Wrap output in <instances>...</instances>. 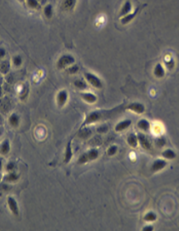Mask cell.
Wrapping results in <instances>:
<instances>
[{"instance_id": "1", "label": "cell", "mask_w": 179, "mask_h": 231, "mask_svg": "<svg viewBox=\"0 0 179 231\" xmlns=\"http://www.w3.org/2000/svg\"><path fill=\"white\" fill-rule=\"evenodd\" d=\"M74 62H75V59L71 55H63L57 61V68L59 69H64L67 67L73 64Z\"/></svg>"}, {"instance_id": "2", "label": "cell", "mask_w": 179, "mask_h": 231, "mask_svg": "<svg viewBox=\"0 0 179 231\" xmlns=\"http://www.w3.org/2000/svg\"><path fill=\"white\" fill-rule=\"evenodd\" d=\"M85 78L91 84V85L94 86L95 88L96 89H101L102 87V82L101 80L97 77L96 76L95 74L91 73H85Z\"/></svg>"}, {"instance_id": "3", "label": "cell", "mask_w": 179, "mask_h": 231, "mask_svg": "<svg viewBox=\"0 0 179 231\" xmlns=\"http://www.w3.org/2000/svg\"><path fill=\"white\" fill-rule=\"evenodd\" d=\"M7 204H8L9 209V211L11 212V213L13 215L18 216L19 215V207H18V204H17V201L16 200V199L12 196H9L7 198Z\"/></svg>"}, {"instance_id": "4", "label": "cell", "mask_w": 179, "mask_h": 231, "mask_svg": "<svg viewBox=\"0 0 179 231\" xmlns=\"http://www.w3.org/2000/svg\"><path fill=\"white\" fill-rule=\"evenodd\" d=\"M68 93L67 91L65 90H63V91H60L58 94H57V96H56V101H57V104L59 107H63L66 104V102L68 101Z\"/></svg>"}, {"instance_id": "5", "label": "cell", "mask_w": 179, "mask_h": 231, "mask_svg": "<svg viewBox=\"0 0 179 231\" xmlns=\"http://www.w3.org/2000/svg\"><path fill=\"white\" fill-rule=\"evenodd\" d=\"M132 2L129 1V0L125 1V3L123 4V5H122L121 9H120V11H119V16L123 17V16H126V15H128V14H130L131 11H132Z\"/></svg>"}, {"instance_id": "6", "label": "cell", "mask_w": 179, "mask_h": 231, "mask_svg": "<svg viewBox=\"0 0 179 231\" xmlns=\"http://www.w3.org/2000/svg\"><path fill=\"white\" fill-rule=\"evenodd\" d=\"M101 119V114L98 112H92L89 115L86 117V120L84 122V124H89L94 123L98 121Z\"/></svg>"}, {"instance_id": "7", "label": "cell", "mask_w": 179, "mask_h": 231, "mask_svg": "<svg viewBox=\"0 0 179 231\" xmlns=\"http://www.w3.org/2000/svg\"><path fill=\"white\" fill-rule=\"evenodd\" d=\"M10 152V142L9 139H4L0 143V154L3 155H7Z\"/></svg>"}, {"instance_id": "8", "label": "cell", "mask_w": 179, "mask_h": 231, "mask_svg": "<svg viewBox=\"0 0 179 231\" xmlns=\"http://www.w3.org/2000/svg\"><path fill=\"white\" fill-rule=\"evenodd\" d=\"M127 108L132 110L133 112H135V113H137V114H142L145 110L144 106L142 104H141V103H137V102L131 103L130 105H128Z\"/></svg>"}, {"instance_id": "9", "label": "cell", "mask_w": 179, "mask_h": 231, "mask_svg": "<svg viewBox=\"0 0 179 231\" xmlns=\"http://www.w3.org/2000/svg\"><path fill=\"white\" fill-rule=\"evenodd\" d=\"M75 4H76V0H63L62 8L63 10L69 11L74 8Z\"/></svg>"}, {"instance_id": "10", "label": "cell", "mask_w": 179, "mask_h": 231, "mask_svg": "<svg viewBox=\"0 0 179 231\" xmlns=\"http://www.w3.org/2000/svg\"><path fill=\"white\" fill-rule=\"evenodd\" d=\"M81 96H82V98H83L84 100L87 101V102H89V103H94V102H96V100H97L96 95H94L93 93L91 92L82 93V94H81Z\"/></svg>"}, {"instance_id": "11", "label": "cell", "mask_w": 179, "mask_h": 231, "mask_svg": "<svg viewBox=\"0 0 179 231\" xmlns=\"http://www.w3.org/2000/svg\"><path fill=\"white\" fill-rule=\"evenodd\" d=\"M132 124V121L130 119H125L123 120L119 123H118L115 126V131H122L125 130L126 128H128Z\"/></svg>"}, {"instance_id": "12", "label": "cell", "mask_w": 179, "mask_h": 231, "mask_svg": "<svg viewBox=\"0 0 179 231\" xmlns=\"http://www.w3.org/2000/svg\"><path fill=\"white\" fill-rule=\"evenodd\" d=\"M137 139L139 140L140 144L144 149H149V148H150V147H151L150 142L148 141V139L144 135H142V134L138 135Z\"/></svg>"}, {"instance_id": "13", "label": "cell", "mask_w": 179, "mask_h": 231, "mask_svg": "<svg viewBox=\"0 0 179 231\" xmlns=\"http://www.w3.org/2000/svg\"><path fill=\"white\" fill-rule=\"evenodd\" d=\"M9 124L12 127H17L20 124V117L17 114H12L9 117Z\"/></svg>"}, {"instance_id": "14", "label": "cell", "mask_w": 179, "mask_h": 231, "mask_svg": "<svg viewBox=\"0 0 179 231\" xmlns=\"http://www.w3.org/2000/svg\"><path fill=\"white\" fill-rule=\"evenodd\" d=\"M166 166V162L162 160H158L154 162L153 166H152V171H158L160 170H162Z\"/></svg>"}, {"instance_id": "15", "label": "cell", "mask_w": 179, "mask_h": 231, "mask_svg": "<svg viewBox=\"0 0 179 231\" xmlns=\"http://www.w3.org/2000/svg\"><path fill=\"white\" fill-rule=\"evenodd\" d=\"M154 73L157 78H162L165 75V69H164L163 66L160 63H158L155 68L154 70Z\"/></svg>"}, {"instance_id": "16", "label": "cell", "mask_w": 179, "mask_h": 231, "mask_svg": "<svg viewBox=\"0 0 179 231\" xmlns=\"http://www.w3.org/2000/svg\"><path fill=\"white\" fill-rule=\"evenodd\" d=\"M137 11H136V12H134V13H130V14H128V15H126V16H123L122 18H121V23L124 24H128L129 22H131L132 21L133 19H134V17L137 16Z\"/></svg>"}, {"instance_id": "17", "label": "cell", "mask_w": 179, "mask_h": 231, "mask_svg": "<svg viewBox=\"0 0 179 231\" xmlns=\"http://www.w3.org/2000/svg\"><path fill=\"white\" fill-rule=\"evenodd\" d=\"M73 156V152H72V148H71V143H68L67 148H66V152H65V159L64 161L65 163H68L70 161V160L72 159Z\"/></svg>"}, {"instance_id": "18", "label": "cell", "mask_w": 179, "mask_h": 231, "mask_svg": "<svg viewBox=\"0 0 179 231\" xmlns=\"http://www.w3.org/2000/svg\"><path fill=\"white\" fill-rule=\"evenodd\" d=\"M44 14H45V16L48 19H50L53 16V7L51 4H47L44 8Z\"/></svg>"}, {"instance_id": "19", "label": "cell", "mask_w": 179, "mask_h": 231, "mask_svg": "<svg viewBox=\"0 0 179 231\" xmlns=\"http://www.w3.org/2000/svg\"><path fill=\"white\" fill-rule=\"evenodd\" d=\"M137 141H138L137 137H136L134 134H131L127 138V142H128L129 145L133 147V148H136L137 146Z\"/></svg>"}, {"instance_id": "20", "label": "cell", "mask_w": 179, "mask_h": 231, "mask_svg": "<svg viewBox=\"0 0 179 231\" xmlns=\"http://www.w3.org/2000/svg\"><path fill=\"white\" fill-rule=\"evenodd\" d=\"M4 179H5V181H7V182H16V181H17V180L19 179V177H18V175L16 174L15 172L10 171V172H9L8 174L6 175V177H4Z\"/></svg>"}, {"instance_id": "21", "label": "cell", "mask_w": 179, "mask_h": 231, "mask_svg": "<svg viewBox=\"0 0 179 231\" xmlns=\"http://www.w3.org/2000/svg\"><path fill=\"white\" fill-rule=\"evenodd\" d=\"M73 85H74V86H75L76 88H78L79 90H85V89H86V87H87L86 83L84 80H82V79H76V80L73 82Z\"/></svg>"}, {"instance_id": "22", "label": "cell", "mask_w": 179, "mask_h": 231, "mask_svg": "<svg viewBox=\"0 0 179 231\" xmlns=\"http://www.w3.org/2000/svg\"><path fill=\"white\" fill-rule=\"evenodd\" d=\"M27 4L29 8L33 9H38L40 7V4L38 0H27Z\"/></svg>"}, {"instance_id": "23", "label": "cell", "mask_w": 179, "mask_h": 231, "mask_svg": "<svg viewBox=\"0 0 179 231\" xmlns=\"http://www.w3.org/2000/svg\"><path fill=\"white\" fill-rule=\"evenodd\" d=\"M138 127L140 129H142V130H143V131H148L150 128V124L148 123L147 120H145V119H142V120H140L138 122Z\"/></svg>"}, {"instance_id": "24", "label": "cell", "mask_w": 179, "mask_h": 231, "mask_svg": "<svg viewBox=\"0 0 179 231\" xmlns=\"http://www.w3.org/2000/svg\"><path fill=\"white\" fill-rule=\"evenodd\" d=\"M12 62H13V65L16 67V68H19L22 66V58L21 55H15L13 57V60H12Z\"/></svg>"}, {"instance_id": "25", "label": "cell", "mask_w": 179, "mask_h": 231, "mask_svg": "<svg viewBox=\"0 0 179 231\" xmlns=\"http://www.w3.org/2000/svg\"><path fill=\"white\" fill-rule=\"evenodd\" d=\"M88 157H89V160H96V159H97V157H98V151L96 150V149H91V150H90L88 153Z\"/></svg>"}, {"instance_id": "26", "label": "cell", "mask_w": 179, "mask_h": 231, "mask_svg": "<svg viewBox=\"0 0 179 231\" xmlns=\"http://www.w3.org/2000/svg\"><path fill=\"white\" fill-rule=\"evenodd\" d=\"M156 218H157V216L155 212H148L147 213L145 217H144V219L146 220V221H148V222H154V221H155Z\"/></svg>"}, {"instance_id": "27", "label": "cell", "mask_w": 179, "mask_h": 231, "mask_svg": "<svg viewBox=\"0 0 179 231\" xmlns=\"http://www.w3.org/2000/svg\"><path fill=\"white\" fill-rule=\"evenodd\" d=\"M162 154H163L164 157L166 158V159H173V158H175V156H176L175 153H174L172 150H171V149L165 150Z\"/></svg>"}, {"instance_id": "28", "label": "cell", "mask_w": 179, "mask_h": 231, "mask_svg": "<svg viewBox=\"0 0 179 231\" xmlns=\"http://www.w3.org/2000/svg\"><path fill=\"white\" fill-rule=\"evenodd\" d=\"M9 65L8 62H3L1 63V66H0V70L2 73H6L9 71Z\"/></svg>"}, {"instance_id": "29", "label": "cell", "mask_w": 179, "mask_h": 231, "mask_svg": "<svg viewBox=\"0 0 179 231\" xmlns=\"http://www.w3.org/2000/svg\"><path fill=\"white\" fill-rule=\"evenodd\" d=\"M90 160H89V157H88V154L86 153V154H83L78 159V163L79 164H85L86 162H88Z\"/></svg>"}, {"instance_id": "30", "label": "cell", "mask_w": 179, "mask_h": 231, "mask_svg": "<svg viewBox=\"0 0 179 231\" xmlns=\"http://www.w3.org/2000/svg\"><path fill=\"white\" fill-rule=\"evenodd\" d=\"M79 137H82V138H86V137H88L90 135H91V131L89 129H85L83 131H81L79 132Z\"/></svg>"}, {"instance_id": "31", "label": "cell", "mask_w": 179, "mask_h": 231, "mask_svg": "<svg viewBox=\"0 0 179 231\" xmlns=\"http://www.w3.org/2000/svg\"><path fill=\"white\" fill-rule=\"evenodd\" d=\"M117 151H118V147L115 146V145H113V146H111L108 149V154H109V156L114 155L117 153Z\"/></svg>"}, {"instance_id": "32", "label": "cell", "mask_w": 179, "mask_h": 231, "mask_svg": "<svg viewBox=\"0 0 179 231\" xmlns=\"http://www.w3.org/2000/svg\"><path fill=\"white\" fill-rule=\"evenodd\" d=\"M78 71V67L77 65H73V66H71L70 68H68V72L71 73V74H73V73H76Z\"/></svg>"}, {"instance_id": "33", "label": "cell", "mask_w": 179, "mask_h": 231, "mask_svg": "<svg viewBox=\"0 0 179 231\" xmlns=\"http://www.w3.org/2000/svg\"><path fill=\"white\" fill-rule=\"evenodd\" d=\"M15 166H16V165H15L14 162H9L8 164H7V166H6V170L8 171L9 172L13 171L14 169H15Z\"/></svg>"}, {"instance_id": "34", "label": "cell", "mask_w": 179, "mask_h": 231, "mask_svg": "<svg viewBox=\"0 0 179 231\" xmlns=\"http://www.w3.org/2000/svg\"><path fill=\"white\" fill-rule=\"evenodd\" d=\"M6 54V51L4 48H0V59H2L3 57H4V55Z\"/></svg>"}, {"instance_id": "35", "label": "cell", "mask_w": 179, "mask_h": 231, "mask_svg": "<svg viewBox=\"0 0 179 231\" xmlns=\"http://www.w3.org/2000/svg\"><path fill=\"white\" fill-rule=\"evenodd\" d=\"M157 144H158V146L160 147L163 146L164 144H165V140H163V139H159L158 142H157Z\"/></svg>"}, {"instance_id": "36", "label": "cell", "mask_w": 179, "mask_h": 231, "mask_svg": "<svg viewBox=\"0 0 179 231\" xmlns=\"http://www.w3.org/2000/svg\"><path fill=\"white\" fill-rule=\"evenodd\" d=\"M154 229H153V227L152 226H150V225H148L147 227H145V228H143V230H153Z\"/></svg>"}, {"instance_id": "37", "label": "cell", "mask_w": 179, "mask_h": 231, "mask_svg": "<svg viewBox=\"0 0 179 231\" xmlns=\"http://www.w3.org/2000/svg\"><path fill=\"white\" fill-rule=\"evenodd\" d=\"M3 131H4V130H3V128H1V127H0V136L3 134Z\"/></svg>"}, {"instance_id": "38", "label": "cell", "mask_w": 179, "mask_h": 231, "mask_svg": "<svg viewBox=\"0 0 179 231\" xmlns=\"http://www.w3.org/2000/svg\"><path fill=\"white\" fill-rule=\"evenodd\" d=\"M19 1H20V2H22H22H24V1H25V0H19Z\"/></svg>"}, {"instance_id": "39", "label": "cell", "mask_w": 179, "mask_h": 231, "mask_svg": "<svg viewBox=\"0 0 179 231\" xmlns=\"http://www.w3.org/2000/svg\"><path fill=\"white\" fill-rule=\"evenodd\" d=\"M0 123H1V117H0Z\"/></svg>"}]
</instances>
